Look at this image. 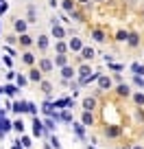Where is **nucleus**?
Listing matches in <instances>:
<instances>
[{
    "instance_id": "11",
    "label": "nucleus",
    "mask_w": 144,
    "mask_h": 149,
    "mask_svg": "<svg viewBox=\"0 0 144 149\" xmlns=\"http://www.w3.org/2000/svg\"><path fill=\"white\" fill-rule=\"evenodd\" d=\"M35 44H37V48H39L42 53H46L48 46H50V37H48V35H39L37 40H35Z\"/></svg>"
},
{
    "instance_id": "47",
    "label": "nucleus",
    "mask_w": 144,
    "mask_h": 149,
    "mask_svg": "<svg viewBox=\"0 0 144 149\" xmlns=\"http://www.w3.org/2000/svg\"><path fill=\"white\" fill-rule=\"evenodd\" d=\"M94 2H105V0H94Z\"/></svg>"
},
{
    "instance_id": "48",
    "label": "nucleus",
    "mask_w": 144,
    "mask_h": 149,
    "mask_svg": "<svg viewBox=\"0 0 144 149\" xmlns=\"http://www.w3.org/2000/svg\"><path fill=\"white\" fill-rule=\"evenodd\" d=\"M88 149H96V147H90V145H88Z\"/></svg>"
},
{
    "instance_id": "21",
    "label": "nucleus",
    "mask_w": 144,
    "mask_h": 149,
    "mask_svg": "<svg viewBox=\"0 0 144 149\" xmlns=\"http://www.w3.org/2000/svg\"><path fill=\"white\" fill-rule=\"evenodd\" d=\"M11 110H13L15 114H24V112H26V101H13L11 103Z\"/></svg>"
},
{
    "instance_id": "5",
    "label": "nucleus",
    "mask_w": 144,
    "mask_h": 149,
    "mask_svg": "<svg viewBox=\"0 0 144 149\" xmlns=\"http://www.w3.org/2000/svg\"><path fill=\"white\" fill-rule=\"evenodd\" d=\"M83 40L81 37H72V40H68V51L70 53H81V48H83Z\"/></svg>"
},
{
    "instance_id": "14",
    "label": "nucleus",
    "mask_w": 144,
    "mask_h": 149,
    "mask_svg": "<svg viewBox=\"0 0 144 149\" xmlns=\"http://www.w3.org/2000/svg\"><path fill=\"white\" fill-rule=\"evenodd\" d=\"M26 29H28V22H26V20H15V22H13V31L15 33H18V35H22V33H26Z\"/></svg>"
},
{
    "instance_id": "8",
    "label": "nucleus",
    "mask_w": 144,
    "mask_h": 149,
    "mask_svg": "<svg viewBox=\"0 0 144 149\" xmlns=\"http://www.w3.org/2000/svg\"><path fill=\"white\" fill-rule=\"evenodd\" d=\"M42 77H44V72H42L39 68H35V66L28 70V81H31V84H39V81H42Z\"/></svg>"
},
{
    "instance_id": "31",
    "label": "nucleus",
    "mask_w": 144,
    "mask_h": 149,
    "mask_svg": "<svg viewBox=\"0 0 144 149\" xmlns=\"http://www.w3.org/2000/svg\"><path fill=\"white\" fill-rule=\"evenodd\" d=\"M0 130H2V134H7V132H9V130H13V123H11L9 121V118H2V121H0Z\"/></svg>"
},
{
    "instance_id": "24",
    "label": "nucleus",
    "mask_w": 144,
    "mask_h": 149,
    "mask_svg": "<svg viewBox=\"0 0 144 149\" xmlns=\"http://www.w3.org/2000/svg\"><path fill=\"white\" fill-rule=\"evenodd\" d=\"M2 92H5L7 97H15V94L20 92V88H18V86H15V84H7L5 88H2Z\"/></svg>"
},
{
    "instance_id": "30",
    "label": "nucleus",
    "mask_w": 144,
    "mask_h": 149,
    "mask_svg": "<svg viewBox=\"0 0 144 149\" xmlns=\"http://www.w3.org/2000/svg\"><path fill=\"white\" fill-rule=\"evenodd\" d=\"M28 84H31V81H28L26 74H18V77H15V86H18V88H26Z\"/></svg>"
},
{
    "instance_id": "15",
    "label": "nucleus",
    "mask_w": 144,
    "mask_h": 149,
    "mask_svg": "<svg viewBox=\"0 0 144 149\" xmlns=\"http://www.w3.org/2000/svg\"><path fill=\"white\" fill-rule=\"evenodd\" d=\"M72 132L79 140H85V125L83 123H72Z\"/></svg>"
},
{
    "instance_id": "29",
    "label": "nucleus",
    "mask_w": 144,
    "mask_h": 149,
    "mask_svg": "<svg viewBox=\"0 0 144 149\" xmlns=\"http://www.w3.org/2000/svg\"><path fill=\"white\" fill-rule=\"evenodd\" d=\"M61 5H63V11H65V13H72V11H74L76 9V2H74V0H63V2H61Z\"/></svg>"
},
{
    "instance_id": "28",
    "label": "nucleus",
    "mask_w": 144,
    "mask_h": 149,
    "mask_svg": "<svg viewBox=\"0 0 144 149\" xmlns=\"http://www.w3.org/2000/svg\"><path fill=\"white\" fill-rule=\"evenodd\" d=\"M131 72H133V74H140V77H144V64H140V61H133V64H131Z\"/></svg>"
},
{
    "instance_id": "10",
    "label": "nucleus",
    "mask_w": 144,
    "mask_h": 149,
    "mask_svg": "<svg viewBox=\"0 0 144 149\" xmlns=\"http://www.w3.org/2000/svg\"><path fill=\"white\" fill-rule=\"evenodd\" d=\"M18 42H20V46H22V48H26V51H28V48H31L33 44H35V37H31L28 33H22Z\"/></svg>"
},
{
    "instance_id": "23",
    "label": "nucleus",
    "mask_w": 144,
    "mask_h": 149,
    "mask_svg": "<svg viewBox=\"0 0 144 149\" xmlns=\"http://www.w3.org/2000/svg\"><path fill=\"white\" fill-rule=\"evenodd\" d=\"M55 127H57V121H55V118H50V116L44 118V130H46V134L55 132Z\"/></svg>"
},
{
    "instance_id": "2",
    "label": "nucleus",
    "mask_w": 144,
    "mask_h": 149,
    "mask_svg": "<svg viewBox=\"0 0 144 149\" xmlns=\"http://www.w3.org/2000/svg\"><path fill=\"white\" fill-rule=\"evenodd\" d=\"M33 136H35V138H44V136H46V130H44V121H39L37 116H33Z\"/></svg>"
},
{
    "instance_id": "40",
    "label": "nucleus",
    "mask_w": 144,
    "mask_h": 149,
    "mask_svg": "<svg viewBox=\"0 0 144 149\" xmlns=\"http://www.w3.org/2000/svg\"><path fill=\"white\" fill-rule=\"evenodd\" d=\"M109 70L112 72H120V70H125V66L122 64H109Z\"/></svg>"
},
{
    "instance_id": "35",
    "label": "nucleus",
    "mask_w": 144,
    "mask_h": 149,
    "mask_svg": "<svg viewBox=\"0 0 144 149\" xmlns=\"http://www.w3.org/2000/svg\"><path fill=\"white\" fill-rule=\"evenodd\" d=\"M26 112L33 114V116H37V105H35L33 101H26Z\"/></svg>"
},
{
    "instance_id": "17",
    "label": "nucleus",
    "mask_w": 144,
    "mask_h": 149,
    "mask_svg": "<svg viewBox=\"0 0 144 149\" xmlns=\"http://www.w3.org/2000/svg\"><path fill=\"white\" fill-rule=\"evenodd\" d=\"M81 123H83L85 127H92L94 125V114L88 110H83V114H81Z\"/></svg>"
},
{
    "instance_id": "22",
    "label": "nucleus",
    "mask_w": 144,
    "mask_h": 149,
    "mask_svg": "<svg viewBox=\"0 0 144 149\" xmlns=\"http://www.w3.org/2000/svg\"><path fill=\"white\" fill-rule=\"evenodd\" d=\"M26 22L28 24H35L37 22V9H35V7H28V11H26Z\"/></svg>"
},
{
    "instance_id": "36",
    "label": "nucleus",
    "mask_w": 144,
    "mask_h": 149,
    "mask_svg": "<svg viewBox=\"0 0 144 149\" xmlns=\"http://www.w3.org/2000/svg\"><path fill=\"white\" fill-rule=\"evenodd\" d=\"M13 130H15V132H18V134H20V136H22V134H24V123H22V118H20V121H13Z\"/></svg>"
},
{
    "instance_id": "3",
    "label": "nucleus",
    "mask_w": 144,
    "mask_h": 149,
    "mask_svg": "<svg viewBox=\"0 0 144 149\" xmlns=\"http://www.w3.org/2000/svg\"><path fill=\"white\" fill-rule=\"evenodd\" d=\"M37 68L42 70V72H52L55 64H52L50 57H39V59H37Z\"/></svg>"
},
{
    "instance_id": "44",
    "label": "nucleus",
    "mask_w": 144,
    "mask_h": 149,
    "mask_svg": "<svg viewBox=\"0 0 144 149\" xmlns=\"http://www.w3.org/2000/svg\"><path fill=\"white\" fill-rule=\"evenodd\" d=\"M2 61H5V64L9 66V68H11V66H13V61H11V57H2Z\"/></svg>"
},
{
    "instance_id": "25",
    "label": "nucleus",
    "mask_w": 144,
    "mask_h": 149,
    "mask_svg": "<svg viewBox=\"0 0 144 149\" xmlns=\"http://www.w3.org/2000/svg\"><path fill=\"white\" fill-rule=\"evenodd\" d=\"M127 44H129L131 48H138V46H140V35H138V33H129V37H127Z\"/></svg>"
},
{
    "instance_id": "38",
    "label": "nucleus",
    "mask_w": 144,
    "mask_h": 149,
    "mask_svg": "<svg viewBox=\"0 0 144 149\" xmlns=\"http://www.w3.org/2000/svg\"><path fill=\"white\" fill-rule=\"evenodd\" d=\"M133 84L138 86V88H144V77H140V74H133Z\"/></svg>"
},
{
    "instance_id": "32",
    "label": "nucleus",
    "mask_w": 144,
    "mask_h": 149,
    "mask_svg": "<svg viewBox=\"0 0 144 149\" xmlns=\"http://www.w3.org/2000/svg\"><path fill=\"white\" fill-rule=\"evenodd\" d=\"M59 114H61V121H63V123H72V112H70V107L61 110Z\"/></svg>"
},
{
    "instance_id": "43",
    "label": "nucleus",
    "mask_w": 144,
    "mask_h": 149,
    "mask_svg": "<svg viewBox=\"0 0 144 149\" xmlns=\"http://www.w3.org/2000/svg\"><path fill=\"white\" fill-rule=\"evenodd\" d=\"M76 5H83V7H90V2H92V0H74Z\"/></svg>"
},
{
    "instance_id": "16",
    "label": "nucleus",
    "mask_w": 144,
    "mask_h": 149,
    "mask_svg": "<svg viewBox=\"0 0 144 149\" xmlns=\"http://www.w3.org/2000/svg\"><path fill=\"white\" fill-rule=\"evenodd\" d=\"M52 64H55L57 68H63V66H68V64H70V59H68V55H61V53H57L55 59H52Z\"/></svg>"
},
{
    "instance_id": "19",
    "label": "nucleus",
    "mask_w": 144,
    "mask_h": 149,
    "mask_svg": "<svg viewBox=\"0 0 144 149\" xmlns=\"http://www.w3.org/2000/svg\"><path fill=\"white\" fill-rule=\"evenodd\" d=\"M105 136H107V138H118V136H120V127H118V125L105 127Z\"/></svg>"
},
{
    "instance_id": "33",
    "label": "nucleus",
    "mask_w": 144,
    "mask_h": 149,
    "mask_svg": "<svg viewBox=\"0 0 144 149\" xmlns=\"http://www.w3.org/2000/svg\"><path fill=\"white\" fill-rule=\"evenodd\" d=\"M133 103L138 107H144V92H135L133 94Z\"/></svg>"
},
{
    "instance_id": "6",
    "label": "nucleus",
    "mask_w": 144,
    "mask_h": 149,
    "mask_svg": "<svg viewBox=\"0 0 144 149\" xmlns=\"http://www.w3.org/2000/svg\"><path fill=\"white\" fill-rule=\"evenodd\" d=\"M96 84H98V90H109L112 88V77L109 74H98V79H96Z\"/></svg>"
},
{
    "instance_id": "4",
    "label": "nucleus",
    "mask_w": 144,
    "mask_h": 149,
    "mask_svg": "<svg viewBox=\"0 0 144 149\" xmlns=\"http://www.w3.org/2000/svg\"><path fill=\"white\" fill-rule=\"evenodd\" d=\"M74 77H76V68H74V66L68 64V66L61 68V79H63V81H72Z\"/></svg>"
},
{
    "instance_id": "45",
    "label": "nucleus",
    "mask_w": 144,
    "mask_h": 149,
    "mask_svg": "<svg viewBox=\"0 0 144 149\" xmlns=\"http://www.w3.org/2000/svg\"><path fill=\"white\" fill-rule=\"evenodd\" d=\"M11 149H24V147H22V145H20V143H15V145H13V147H11Z\"/></svg>"
},
{
    "instance_id": "1",
    "label": "nucleus",
    "mask_w": 144,
    "mask_h": 149,
    "mask_svg": "<svg viewBox=\"0 0 144 149\" xmlns=\"http://www.w3.org/2000/svg\"><path fill=\"white\" fill-rule=\"evenodd\" d=\"M50 22H52V24H50V35H52V37H55V42H57V40H63V37H65V35H68V31H65V29H63V26H61V24H59V22H57V20H55V18H52V20H50Z\"/></svg>"
},
{
    "instance_id": "9",
    "label": "nucleus",
    "mask_w": 144,
    "mask_h": 149,
    "mask_svg": "<svg viewBox=\"0 0 144 149\" xmlns=\"http://www.w3.org/2000/svg\"><path fill=\"white\" fill-rule=\"evenodd\" d=\"M79 55H81V61H92V59H94V55H96V51H94L92 46H83Z\"/></svg>"
},
{
    "instance_id": "18",
    "label": "nucleus",
    "mask_w": 144,
    "mask_h": 149,
    "mask_svg": "<svg viewBox=\"0 0 144 149\" xmlns=\"http://www.w3.org/2000/svg\"><path fill=\"white\" fill-rule=\"evenodd\" d=\"M39 88H42V92L44 94H46V99H48V101H50V97H52V84H50V81H39Z\"/></svg>"
},
{
    "instance_id": "49",
    "label": "nucleus",
    "mask_w": 144,
    "mask_h": 149,
    "mask_svg": "<svg viewBox=\"0 0 144 149\" xmlns=\"http://www.w3.org/2000/svg\"><path fill=\"white\" fill-rule=\"evenodd\" d=\"M0 92H2V88H0Z\"/></svg>"
},
{
    "instance_id": "39",
    "label": "nucleus",
    "mask_w": 144,
    "mask_h": 149,
    "mask_svg": "<svg viewBox=\"0 0 144 149\" xmlns=\"http://www.w3.org/2000/svg\"><path fill=\"white\" fill-rule=\"evenodd\" d=\"M9 11V5H7V0H0V18H2V13H7Z\"/></svg>"
},
{
    "instance_id": "13",
    "label": "nucleus",
    "mask_w": 144,
    "mask_h": 149,
    "mask_svg": "<svg viewBox=\"0 0 144 149\" xmlns=\"http://www.w3.org/2000/svg\"><path fill=\"white\" fill-rule=\"evenodd\" d=\"M81 105H83V110L94 112V110H96V97H85L83 101H81Z\"/></svg>"
},
{
    "instance_id": "41",
    "label": "nucleus",
    "mask_w": 144,
    "mask_h": 149,
    "mask_svg": "<svg viewBox=\"0 0 144 149\" xmlns=\"http://www.w3.org/2000/svg\"><path fill=\"white\" fill-rule=\"evenodd\" d=\"M15 77H18V74H15L13 70H9V72H7V81H15Z\"/></svg>"
},
{
    "instance_id": "37",
    "label": "nucleus",
    "mask_w": 144,
    "mask_h": 149,
    "mask_svg": "<svg viewBox=\"0 0 144 149\" xmlns=\"http://www.w3.org/2000/svg\"><path fill=\"white\" fill-rule=\"evenodd\" d=\"M127 37H129V33H127V31H118L116 33V40H118V42H127Z\"/></svg>"
},
{
    "instance_id": "27",
    "label": "nucleus",
    "mask_w": 144,
    "mask_h": 149,
    "mask_svg": "<svg viewBox=\"0 0 144 149\" xmlns=\"http://www.w3.org/2000/svg\"><path fill=\"white\" fill-rule=\"evenodd\" d=\"M92 37H94V42H98V44H103L107 40V35H105V31H101V29H96V31H92Z\"/></svg>"
},
{
    "instance_id": "7",
    "label": "nucleus",
    "mask_w": 144,
    "mask_h": 149,
    "mask_svg": "<svg viewBox=\"0 0 144 149\" xmlns=\"http://www.w3.org/2000/svg\"><path fill=\"white\" fill-rule=\"evenodd\" d=\"M116 94H118L120 99H129V97H131L129 84H125V81H122V84H118V86H116Z\"/></svg>"
},
{
    "instance_id": "12",
    "label": "nucleus",
    "mask_w": 144,
    "mask_h": 149,
    "mask_svg": "<svg viewBox=\"0 0 144 149\" xmlns=\"http://www.w3.org/2000/svg\"><path fill=\"white\" fill-rule=\"evenodd\" d=\"M35 61H37V57H35V53L33 51H24L22 53V64H26V66H35Z\"/></svg>"
},
{
    "instance_id": "42",
    "label": "nucleus",
    "mask_w": 144,
    "mask_h": 149,
    "mask_svg": "<svg viewBox=\"0 0 144 149\" xmlns=\"http://www.w3.org/2000/svg\"><path fill=\"white\" fill-rule=\"evenodd\" d=\"M116 84H122V74H118V72H114V77H112Z\"/></svg>"
},
{
    "instance_id": "34",
    "label": "nucleus",
    "mask_w": 144,
    "mask_h": 149,
    "mask_svg": "<svg viewBox=\"0 0 144 149\" xmlns=\"http://www.w3.org/2000/svg\"><path fill=\"white\" fill-rule=\"evenodd\" d=\"M18 143L22 145L24 149H31V147H33V145H31V136H24V134L20 136V140H18Z\"/></svg>"
},
{
    "instance_id": "20",
    "label": "nucleus",
    "mask_w": 144,
    "mask_h": 149,
    "mask_svg": "<svg viewBox=\"0 0 144 149\" xmlns=\"http://www.w3.org/2000/svg\"><path fill=\"white\" fill-rule=\"evenodd\" d=\"M90 74H92V68H90L88 61H85L83 66H79V68H76V77H79V79H81V77H90Z\"/></svg>"
},
{
    "instance_id": "46",
    "label": "nucleus",
    "mask_w": 144,
    "mask_h": 149,
    "mask_svg": "<svg viewBox=\"0 0 144 149\" xmlns=\"http://www.w3.org/2000/svg\"><path fill=\"white\" fill-rule=\"evenodd\" d=\"M131 149H144V147H142V145H133Z\"/></svg>"
},
{
    "instance_id": "26",
    "label": "nucleus",
    "mask_w": 144,
    "mask_h": 149,
    "mask_svg": "<svg viewBox=\"0 0 144 149\" xmlns=\"http://www.w3.org/2000/svg\"><path fill=\"white\" fill-rule=\"evenodd\" d=\"M55 48H57V53H61V55H68V42H63V40H57L55 42Z\"/></svg>"
}]
</instances>
